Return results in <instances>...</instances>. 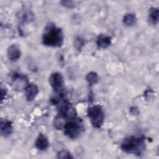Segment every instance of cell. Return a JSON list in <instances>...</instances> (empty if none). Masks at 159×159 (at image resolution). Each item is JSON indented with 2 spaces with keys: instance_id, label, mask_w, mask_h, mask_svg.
Returning <instances> with one entry per match:
<instances>
[{
  "instance_id": "cell-1",
  "label": "cell",
  "mask_w": 159,
  "mask_h": 159,
  "mask_svg": "<svg viewBox=\"0 0 159 159\" xmlns=\"http://www.w3.org/2000/svg\"><path fill=\"white\" fill-rule=\"evenodd\" d=\"M42 41L47 47L56 48L61 47L64 42V35L61 29L54 23L48 24L44 29Z\"/></svg>"
},
{
  "instance_id": "cell-2",
  "label": "cell",
  "mask_w": 159,
  "mask_h": 159,
  "mask_svg": "<svg viewBox=\"0 0 159 159\" xmlns=\"http://www.w3.org/2000/svg\"><path fill=\"white\" fill-rule=\"evenodd\" d=\"M147 145L143 135H130L125 138L120 145L121 150L129 154L140 157L145 153Z\"/></svg>"
},
{
  "instance_id": "cell-3",
  "label": "cell",
  "mask_w": 159,
  "mask_h": 159,
  "mask_svg": "<svg viewBox=\"0 0 159 159\" xmlns=\"http://www.w3.org/2000/svg\"><path fill=\"white\" fill-rule=\"evenodd\" d=\"M64 134L71 139H76L84 130L83 120L77 116L73 117L66 120L63 127Z\"/></svg>"
},
{
  "instance_id": "cell-4",
  "label": "cell",
  "mask_w": 159,
  "mask_h": 159,
  "mask_svg": "<svg viewBox=\"0 0 159 159\" xmlns=\"http://www.w3.org/2000/svg\"><path fill=\"white\" fill-rule=\"evenodd\" d=\"M87 116L94 128L100 129L104 122L105 115L102 107L99 104L90 106L87 109Z\"/></svg>"
},
{
  "instance_id": "cell-5",
  "label": "cell",
  "mask_w": 159,
  "mask_h": 159,
  "mask_svg": "<svg viewBox=\"0 0 159 159\" xmlns=\"http://www.w3.org/2000/svg\"><path fill=\"white\" fill-rule=\"evenodd\" d=\"M49 84L55 93L64 92V80L59 72L52 73L48 79Z\"/></svg>"
},
{
  "instance_id": "cell-6",
  "label": "cell",
  "mask_w": 159,
  "mask_h": 159,
  "mask_svg": "<svg viewBox=\"0 0 159 159\" xmlns=\"http://www.w3.org/2000/svg\"><path fill=\"white\" fill-rule=\"evenodd\" d=\"M11 82L14 88L19 91L24 89L29 83L27 76L19 73H14L11 75Z\"/></svg>"
},
{
  "instance_id": "cell-7",
  "label": "cell",
  "mask_w": 159,
  "mask_h": 159,
  "mask_svg": "<svg viewBox=\"0 0 159 159\" xmlns=\"http://www.w3.org/2000/svg\"><path fill=\"white\" fill-rule=\"evenodd\" d=\"M7 56L8 59L12 62L17 61L21 56L20 49L17 44L11 45L7 50Z\"/></svg>"
},
{
  "instance_id": "cell-8",
  "label": "cell",
  "mask_w": 159,
  "mask_h": 159,
  "mask_svg": "<svg viewBox=\"0 0 159 159\" xmlns=\"http://www.w3.org/2000/svg\"><path fill=\"white\" fill-rule=\"evenodd\" d=\"M24 91L26 100L29 102L35 99L39 92L38 86L34 83H29L24 89Z\"/></svg>"
},
{
  "instance_id": "cell-9",
  "label": "cell",
  "mask_w": 159,
  "mask_h": 159,
  "mask_svg": "<svg viewBox=\"0 0 159 159\" xmlns=\"http://www.w3.org/2000/svg\"><path fill=\"white\" fill-rule=\"evenodd\" d=\"M35 146L40 151L46 150L49 147V141L46 135L40 133L35 142Z\"/></svg>"
},
{
  "instance_id": "cell-10",
  "label": "cell",
  "mask_w": 159,
  "mask_h": 159,
  "mask_svg": "<svg viewBox=\"0 0 159 159\" xmlns=\"http://www.w3.org/2000/svg\"><path fill=\"white\" fill-rule=\"evenodd\" d=\"M13 130L12 122L8 120H1L0 123V134L1 136L7 137Z\"/></svg>"
},
{
  "instance_id": "cell-11",
  "label": "cell",
  "mask_w": 159,
  "mask_h": 159,
  "mask_svg": "<svg viewBox=\"0 0 159 159\" xmlns=\"http://www.w3.org/2000/svg\"><path fill=\"white\" fill-rule=\"evenodd\" d=\"M112 43V37L106 34H99L96 39V45L99 48H107Z\"/></svg>"
},
{
  "instance_id": "cell-12",
  "label": "cell",
  "mask_w": 159,
  "mask_h": 159,
  "mask_svg": "<svg viewBox=\"0 0 159 159\" xmlns=\"http://www.w3.org/2000/svg\"><path fill=\"white\" fill-rule=\"evenodd\" d=\"M148 21L153 25H157L159 21V11L156 7H152L148 11Z\"/></svg>"
},
{
  "instance_id": "cell-13",
  "label": "cell",
  "mask_w": 159,
  "mask_h": 159,
  "mask_svg": "<svg viewBox=\"0 0 159 159\" xmlns=\"http://www.w3.org/2000/svg\"><path fill=\"white\" fill-rule=\"evenodd\" d=\"M137 22L136 16L133 13H127L122 18L123 24L127 27L134 25Z\"/></svg>"
},
{
  "instance_id": "cell-14",
  "label": "cell",
  "mask_w": 159,
  "mask_h": 159,
  "mask_svg": "<svg viewBox=\"0 0 159 159\" xmlns=\"http://www.w3.org/2000/svg\"><path fill=\"white\" fill-rule=\"evenodd\" d=\"M86 80L89 86L96 84L99 81V76L97 73L94 71L89 72L86 76Z\"/></svg>"
},
{
  "instance_id": "cell-15",
  "label": "cell",
  "mask_w": 159,
  "mask_h": 159,
  "mask_svg": "<svg viewBox=\"0 0 159 159\" xmlns=\"http://www.w3.org/2000/svg\"><path fill=\"white\" fill-rule=\"evenodd\" d=\"M84 44H85V41L83 38H81V37H76L74 41V45L77 50L78 51L81 50L82 48L84 46Z\"/></svg>"
},
{
  "instance_id": "cell-16",
  "label": "cell",
  "mask_w": 159,
  "mask_h": 159,
  "mask_svg": "<svg viewBox=\"0 0 159 159\" xmlns=\"http://www.w3.org/2000/svg\"><path fill=\"white\" fill-rule=\"evenodd\" d=\"M57 158H73V155L71 154V153L68 151L67 150H60L58 153L57 156Z\"/></svg>"
},
{
  "instance_id": "cell-17",
  "label": "cell",
  "mask_w": 159,
  "mask_h": 159,
  "mask_svg": "<svg viewBox=\"0 0 159 159\" xmlns=\"http://www.w3.org/2000/svg\"><path fill=\"white\" fill-rule=\"evenodd\" d=\"M60 4L62 6L65 7L68 9H73V8H75L76 6L75 2L73 1H70V0L61 1H60Z\"/></svg>"
},
{
  "instance_id": "cell-18",
  "label": "cell",
  "mask_w": 159,
  "mask_h": 159,
  "mask_svg": "<svg viewBox=\"0 0 159 159\" xmlns=\"http://www.w3.org/2000/svg\"><path fill=\"white\" fill-rule=\"evenodd\" d=\"M7 93V90L6 88H4L2 86H1V101H2L4 100V99L5 98L6 94Z\"/></svg>"
},
{
  "instance_id": "cell-19",
  "label": "cell",
  "mask_w": 159,
  "mask_h": 159,
  "mask_svg": "<svg viewBox=\"0 0 159 159\" xmlns=\"http://www.w3.org/2000/svg\"><path fill=\"white\" fill-rule=\"evenodd\" d=\"M130 112L134 115H136L139 114V111L136 107H132L130 108Z\"/></svg>"
}]
</instances>
